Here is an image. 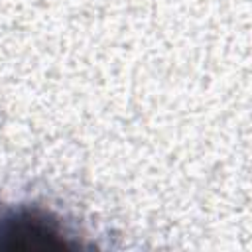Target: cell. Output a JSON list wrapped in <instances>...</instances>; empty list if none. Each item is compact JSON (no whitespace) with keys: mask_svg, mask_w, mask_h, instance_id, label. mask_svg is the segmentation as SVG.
I'll use <instances>...</instances> for the list:
<instances>
[{"mask_svg":"<svg viewBox=\"0 0 252 252\" xmlns=\"http://www.w3.org/2000/svg\"><path fill=\"white\" fill-rule=\"evenodd\" d=\"M75 246L67 226L43 209L16 207L0 213V250L43 252Z\"/></svg>","mask_w":252,"mask_h":252,"instance_id":"6da1fadb","label":"cell"}]
</instances>
